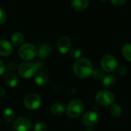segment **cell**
<instances>
[{
    "label": "cell",
    "instance_id": "obj_1",
    "mask_svg": "<svg viewBox=\"0 0 131 131\" xmlns=\"http://www.w3.org/2000/svg\"><path fill=\"white\" fill-rule=\"evenodd\" d=\"M93 70L92 62L86 58H80L77 59L73 66L74 74L80 78L89 77L92 75Z\"/></svg>",
    "mask_w": 131,
    "mask_h": 131
},
{
    "label": "cell",
    "instance_id": "obj_2",
    "mask_svg": "<svg viewBox=\"0 0 131 131\" xmlns=\"http://www.w3.org/2000/svg\"><path fill=\"white\" fill-rule=\"evenodd\" d=\"M84 110V104L83 101L80 99H73L67 106L65 109V112L67 113V116L75 119L79 117Z\"/></svg>",
    "mask_w": 131,
    "mask_h": 131
},
{
    "label": "cell",
    "instance_id": "obj_3",
    "mask_svg": "<svg viewBox=\"0 0 131 131\" xmlns=\"http://www.w3.org/2000/svg\"><path fill=\"white\" fill-rule=\"evenodd\" d=\"M38 70L39 66L37 64L29 62H24L19 65L18 72L22 77L29 79L35 76L37 73Z\"/></svg>",
    "mask_w": 131,
    "mask_h": 131
},
{
    "label": "cell",
    "instance_id": "obj_4",
    "mask_svg": "<svg viewBox=\"0 0 131 131\" xmlns=\"http://www.w3.org/2000/svg\"><path fill=\"white\" fill-rule=\"evenodd\" d=\"M19 56L24 60H31L37 56V49L32 43L23 44L19 47Z\"/></svg>",
    "mask_w": 131,
    "mask_h": 131
},
{
    "label": "cell",
    "instance_id": "obj_5",
    "mask_svg": "<svg viewBox=\"0 0 131 131\" xmlns=\"http://www.w3.org/2000/svg\"><path fill=\"white\" fill-rule=\"evenodd\" d=\"M100 64L101 69L107 73H113L118 68L117 59L112 55H105L101 59Z\"/></svg>",
    "mask_w": 131,
    "mask_h": 131
},
{
    "label": "cell",
    "instance_id": "obj_6",
    "mask_svg": "<svg viewBox=\"0 0 131 131\" xmlns=\"http://www.w3.org/2000/svg\"><path fill=\"white\" fill-rule=\"evenodd\" d=\"M95 99L99 105L102 106H107L113 103L115 96L113 93L109 90H100L96 94Z\"/></svg>",
    "mask_w": 131,
    "mask_h": 131
},
{
    "label": "cell",
    "instance_id": "obj_7",
    "mask_svg": "<svg viewBox=\"0 0 131 131\" xmlns=\"http://www.w3.org/2000/svg\"><path fill=\"white\" fill-rule=\"evenodd\" d=\"M24 106L30 110H35L40 107L42 104L41 97L36 93H29L24 98Z\"/></svg>",
    "mask_w": 131,
    "mask_h": 131
},
{
    "label": "cell",
    "instance_id": "obj_8",
    "mask_svg": "<svg viewBox=\"0 0 131 131\" xmlns=\"http://www.w3.org/2000/svg\"><path fill=\"white\" fill-rule=\"evenodd\" d=\"M13 127L15 131H29L32 127V123L29 119L19 117L14 121Z\"/></svg>",
    "mask_w": 131,
    "mask_h": 131
},
{
    "label": "cell",
    "instance_id": "obj_9",
    "mask_svg": "<svg viewBox=\"0 0 131 131\" xmlns=\"http://www.w3.org/2000/svg\"><path fill=\"white\" fill-rule=\"evenodd\" d=\"M99 121V115L95 111H87L82 118L83 123L86 126H93Z\"/></svg>",
    "mask_w": 131,
    "mask_h": 131
},
{
    "label": "cell",
    "instance_id": "obj_10",
    "mask_svg": "<svg viewBox=\"0 0 131 131\" xmlns=\"http://www.w3.org/2000/svg\"><path fill=\"white\" fill-rule=\"evenodd\" d=\"M56 45L59 51L62 54H66L70 49L71 41L67 36H61L58 39Z\"/></svg>",
    "mask_w": 131,
    "mask_h": 131
},
{
    "label": "cell",
    "instance_id": "obj_11",
    "mask_svg": "<svg viewBox=\"0 0 131 131\" xmlns=\"http://www.w3.org/2000/svg\"><path fill=\"white\" fill-rule=\"evenodd\" d=\"M13 51V45L7 40H0V56H9Z\"/></svg>",
    "mask_w": 131,
    "mask_h": 131
},
{
    "label": "cell",
    "instance_id": "obj_12",
    "mask_svg": "<svg viewBox=\"0 0 131 131\" xmlns=\"http://www.w3.org/2000/svg\"><path fill=\"white\" fill-rule=\"evenodd\" d=\"M49 81V76L45 71H39L36 74L35 77V83L36 85L39 86H45Z\"/></svg>",
    "mask_w": 131,
    "mask_h": 131
},
{
    "label": "cell",
    "instance_id": "obj_13",
    "mask_svg": "<svg viewBox=\"0 0 131 131\" xmlns=\"http://www.w3.org/2000/svg\"><path fill=\"white\" fill-rule=\"evenodd\" d=\"M116 82V78L115 76L112 74L105 75L104 77L102 79V85L106 89H111L113 88Z\"/></svg>",
    "mask_w": 131,
    "mask_h": 131
},
{
    "label": "cell",
    "instance_id": "obj_14",
    "mask_svg": "<svg viewBox=\"0 0 131 131\" xmlns=\"http://www.w3.org/2000/svg\"><path fill=\"white\" fill-rule=\"evenodd\" d=\"M89 3V0H72V7L74 10L81 12L88 7Z\"/></svg>",
    "mask_w": 131,
    "mask_h": 131
},
{
    "label": "cell",
    "instance_id": "obj_15",
    "mask_svg": "<svg viewBox=\"0 0 131 131\" xmlns=\"http://www.w3.org/2000/svg\"><path fill=\"white\" fill-rule=\"evenodd\" d=\"M50 53H51V47L49 45L46 43L42 44L39 46V49H37V56L41 59H46Z\"/></svg>",
    "mask_w": 131,
    "mask_h": 131
},
{
    "label": "cell",
    "instance_id": "obj_16",
    "mask_svg": "<svg viewBox=\"0 0 131 131\" xmlns=\"http://www.w3.org/2000/svg\"><path fill=\"white\" fill-rule=\"evenodd\" d=\"M5 80H6V85H8L9 87L11 88H14L16 87L18 83H19V80H18V77L13 74V73H9L6 75V77H5Z\"/></svg>",
    "mask_w": 131,
    "mask_h": 131
},
{
    "label": "cell",
    "instance_id": "obj_17",
    "mask_svg": "<svg viewBox=\"0 0 131 131\" xmlns=\"http://www.w3.org/2000/svg\"><path fill=\"white\" fill-rule=\"evenodd\" d=\"M23 41H24V36L23 35V33L19 32H15L11 37V42H12L11 44L15 46H22Z\"/></svg>",
    "mask_w": 131,
    "mask_h": 131
},
{
    "label": "cell",
    "instance_id": "obj_18",
    "mask_svg": "<svg viewBox=\"0 0 131 131\" xmlns=\"http://www.w3.org/2000/svg\"><path fill=\"white\" fill-rule=\"evenodd\" d=\"M50 112L56 116H60L64 113L65 108L61 103H54L50 107Z\"/></svg>",
    "mask_w": 131,
    "mask_h": 131
},
{
    "label": "cell",
    "instance_id": "obj_19",
    "mask_svg": "<svg viewBox=\"0 0 131 131\" xmlns=\"http://www.w3.org/2000/svg\"><path fill=\"white\" fill-rule=\"evenodd\" d=\"M110 113L115 118H119L122 115V109L117 103H113L110 106Z\"/></svg>",
    "mask_w": 131,
    "mask_h": 131
},
{
    "label": "cell",
    "instance_id": "obj_20",
    "mask_svg": "<svg viewBox=\"0 0 131 131\" xmlns=\"http://www.w3.org/2000/svg\"><path fill=\"white\" fill-rule=\"evenodd\" d=\"M122 54L125 59L131 62V43H126L123 46Z\"/></svg>",
    "mask_w": 131,
    "mask_h": 131
},
{
    "label": "cell",
    "instance_id": "obj_21",
    "mask_svg": "<svg viewBox=\"0 0 131 131\" xmlns=\"http://www.w3.org/2000/svg\"><path fill=\"white\" fill-rule=\"evenodd\" d=\"M3 116L7 122L11 123L15 119V113L11 108H7L4 110Z\"/></svg>",
    "mask_w": 131,
    "mask_h": 131
},
{
    "label": "cell",
    "instance_id": "obj_22",
    "mask_svg": "<svg viewBox=\"0 0 131 131\" xmlns=\"http://www.w3.org/2000/svg\"><path fill=\"white\" fill-rule=\"evenodd\" d=\"M92 75H93V78L96 80H102L104 77L105 73H104V71L101 68H96V69L93 70Z\"/></svg>",
    "mask_w": 131,
    "mask_h": 131
},
{
    "label": "cell",
    "instance_id": "obj_23",
    "mask_svg": "<svg viewBox=\"0 0 131 131\" xmlns=\"http://www.w3.org/2000/svg\"><path fill=\"white\" fill-rule=\"evenodd\" d=\"M34 130L35 131H47L48 127L46 125V123H44L42 122H39V123H36V125L34 126Z\"/></svg>",
    "mask_w": 131,
    "mask_h": 131
},
{
    "label": "cell",
    "instance_id": "obj_24",
    "mask_svg": "<svg viewBox=\"0 0 131 131\" xmlns=\"http://www.w3.org/2000/svg\"><path fill=\"white\" fill-rule=\"evenodd\" d=\"M70 56L73 59H80V57L82 56V51L80 49H78V48L73 49L70 52Z\"/></svg>",
    "mask_w": 131,
    "mask_h": 131
},
{
    "label": "cell",
    "instance_id": "obj_25",
    "mask_svg": "<svg viewBox=\"0 0 131 131\" xmlns=\"http://www.w3.org/2000/svg\"><path fill=\"white\" fill-rule=\"evenodd\" d=\"M117 71H118V73L123 77L126 76L128 73V70L125 66H120V67H119L117 68Z\"/></svg>",
    "mask_w": 131,
    "mask_h": 131
},
{
    "label": "cell",
    "instance_id": "obj_26",
    "mask_svg": "<svg viewBox=\"0 0 131 131\" xmlns=\"http://www.w3.org/2000/svg\"><path fill=\"white\" fill-rule=\"evenodd\" d=\"M6 20V13L3 8L0 7V25L3 24Z\"/></svg>",
    "mask_w": 131,
    "mask_h": 131
},
{
    "label": "cell",
    "instance_id": "obj_27",
    "mask_svg": "<svg viewBox=\"0 0 131 131\" xmlns=\"http://www.w3.org/2000/svg\"><path fill=\"white\" fill-rule=\"evenodd\" d=\"M126 1L127 0H110L111 3L116 6H120L124 5L126 3Z\"/></svg>",
    "mask_w": 131,
    "mask_h": 131
},
{
    "label": "cell",
    "instance_id": "obj_28",
    "mask_svg": "<svg viewBox=\"0 0 131 131\" xmlns=\"http://www.w3.org/2000/svg\"><path fill=\"white\" fill-rule=\"evenodd\" d=\"M6 68L8 70H9V71H14V70L16 69V65L15 62H10L9 63L7 64V66L6 67Z\"/></svg>",
    "mask_w": 131,
    "mask_h": 131
},
{
    "label": "cell",
    "instance_id": "obj_29",
    "mask_svg": "<svg viewBox=\"0 0 131 131\" xmlns=\"http://www.w3.org/2000/svg\"><path fill=\"white\" fill-rule=\"evenodd\" d=\"M6 70V66H5L4 62L0 59V76L3 75L5 73Z\"/></svg>",
    "mask_w": 131,
    "mask_h": 131
},
{
    "label": "cell",
    "instance_id": "obj_30",
    "mask_svg": "<svg viewBox=\"0 0 131 131\" xmlns=\"http://www.w3.org/2000/svg\"><path fill=\"white\" fill-rule=\"evenodd\" d=\"M5 94H6V90H5V89L0 86V98H3V97L5 96Z\"/></svg>",
    "mask_w": 131,
    "mask_h": 131
},
{
    "label": "cell",
    "instance_id": "obj_31",
    "mask_svg": "<svg viewBox=\"0 0 131 131\" xmlns=\"http://www.w3.org/2000/svg\"><path fill=\"white\" fill-rule=\"evenodd\" d=\"M85 131H94L93 129H86Z\"/></svg>",
    "mask_w": 131,
    "mask_h": 131
},
{
    "label": "cell",
    "instance_id": "obj_32",
    "mask_svg": "<svg viewBox=\"0 0 131 131\" xmlns=\"http://www.w3.org/2000/svg\"><path fill=\"white\" fill-rule=\"evenodd\" d=\"M99 1H100V2H104V1H106V0H99Z\"/></svg>",
    "mask_w": 131,
    "mask_h": 131
}]
</instances>
